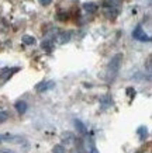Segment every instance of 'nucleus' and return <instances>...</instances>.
I'll return each instance as SVG.
<instances>
[{"label": "nucleus", "instance_id": "obj_15", "mask_svg": "<svg viewBox=\"0 0 152 153\" xmlns=\"http://www.w3.org/2000/svg\"><path fill=\"white\" fill-rule=\"evenodd\" d=\"M52 153H65L64 145H55V146L52 148Z\"/></svg>", "mask_w": 152, "mask_h": 153}, {"label": "nucleus", "instance_id": "obj_6", "mask_svg": "<svg viewBox=\"0 0 152 153\" xmlns=\"http://www.w3.org/2000/svg\"><path fill=\"white\" fill-rule=\"evenodd\" d=\"M16 110H17V112H19L20 115H23V114H25V111H27V108H28V105H27V102L25 101H17L16 102Z\"/></svg>", "mask_w": 152, "mask_h": 153}, {"label": "nucleus", "instance_id": "obj_13", "mask_svg": "<svg viewBox=\"0 0 152 153\" xmlns=\"http://www.w3.org/2000/svg\"><path fill=\"white\" fill-rule=\"evenodd\" d=\"M41 48L46 52H51L52 51V41H44L41 44Z\"/></svg>", "mask_w": 152, "mask_h": 153}, {"label": "nucleus", "instance_id": "obj_8", "mask_svg": "<svg viewBox=\"0 0 152 153\" xmlns=\"http://www.w3.org/2000/svg\"><path fill=\"white\" fill-rule=\"evenodd\" d=\"M75 126H76V128H78V131L79 132H80V134L82 135H86L88 134V128H86V125H85V124H83L82 121H79V120H75Z\"/></svg>", "mask_w": 152, "mask_h": 153}, {"label": "nucleus", "instance_id": "obj_9", "mask_svg": "<svg viewBox=\"0 0 152 153\" xmlns=\"http://www.w3.org/2000/svg\"><path fill=\"white\" fill-rule=\"evenodd\" d=\"M62 140H64L66 145H70V143H73V140H75V136H73V134H70V132H64L62 134Z\"/></svg>", "mask_w": 152, "mask_h": 153}, {"label": "nucleus", "instance_id": "obj_10", "mask_svg": "<svg viewBox=\"0 0 152 153\" xmlns=\"http://www.w3.org/2000/svg\"><path fill=\"white\" fill-rule=\"evenodd\" d=\"M69 39H70V33H62L56 37V41L59 42V44H65V42H68Z\"/></svg>", "mask_w": 152, "mask_h": 153}, {"label": "nucleus", "instance_id": "obj_14", "mask_svg": "<svg viewBox=\"0 0 152 153\" xmlns=\"http://www.w3.org/2000/svg\"><path fill=\"white\" fill-rule=\"evenodd\" d=\"M137 132H138V135H139V138H141V139H145V138H147V135H148V131H147V128H145V126H139L138 128V131H137Z\"/></svg>", "mask_w": 152, "mask_h": 153}, {"label": "nucleus", "instance_id": "obj_11", "mask_svg": "<svg viewBox=\"0 0 152 153\" xmlns=\"http://www.w3.org/2000/svg\"><path fill=\"white\" fill-rule=\"evenodd\" d=\"M23 42L25 44V45H34V44H35V38L31 37V35H24Z\"/></svg>", "mask_w": 152, "mask_h": 153}, {"label": "nucleus", "instance_id": "obj_4", "mask_svg": "<svg viewBox=\"0 0 152 153\" xmlns=\"http://www.w3.org/2000/svg\"><path fill=\"white\" fill-rule=\"evenodd\" d=\"M55 87V82H52V80H45V82H41V83H38L35 86V91L38 93H44V91H48L51 88Z\"/></svg>", "mask_w": 152, "mask_h": 153}, {"label": "nucleus", "instance_id": "obj_2", "mask_svg": "<svg viewBox=\"0 0 152 153\" xmlns=\"http://www.w3.org/2000/svg\"><path fill=\"white\" fill-rule=\"evenodd\" d=\"M133 37H134V39L141 41V42H149V41H151V37L145 34V31L142 30V27H141V25H137V27L134 28Z\"/></svg>", "mask_w": 152, "mask_h": 153}, {"label": "nucleus", "instance_id": "obj_16", "mask_svg": "<svg viewBox=\"0 0 152 153\" xmlns=\"http://www.w3.org/2000/svg\"><path fill=\"white\" fill-rule=\"evenodd\" d=\"M9 120V112L7 111H0V124H3Z\"/></svg>", "mask_w": 152, "mask_h": 153}, {"label": "nucleus", "instance_id": "obj_5", "mask_svg": "<svg viewBox=\"0 0 152 153\" xmlns=\"http://www.w3.org/2000/svg\"><path fill=\"white\" fill-rule=\"evenodd\" d=\"M16 72H19V68H11V69L4 68L3 70H0V76H1L4 80H7L9 77H11V76H13V73H16Z\"/></svg>", "mask_w": 152, "mask_h": 153}, {"label": "nucleus", "instance_id": "obj_19", "mask_svg": "<svg viewBox=\"0 0 152 153\" xmlns=\"http://www.w3.org/2000/svg\"><path fill=\"white\" fill-rule=\"evenodd\" d=\"M0 153H14V152H11L9 149H0Z\"/></svg>", "mask_w": 152, "mask_h": 153}, {"label": "nucleus", "instance_id": "obj_17", "mask_svg": "<svg viewBox=\"0 0 152 153\" xmlns=\"http://www.w3.org/2000/svg\"><path fill=\"white\" fill-rule=\"evenodd\" d=\"M127 94H128V97H130V98H133L134 96H135V90H134V88H131V87L127 88Z\"/></svg>", "mask_w": 152, "mask_h": 153}, {"label": "nucleus", "instance_id": "obj_7", "mask_svg": "<svg viewBox=\"0 0 152 153\" xmlns=\"http://www.w3.org/2000/svg\"><path fill=\"white\" fill-rule=\"evenodd\" d=\"M97 4H94V3H85L83 4V10L86 11V13H90V14H93V13H96L97 11Z\"/></svg>", "mask_w": 152, "mask_h": 153}, {"label": "nucleus", "instance_id": "obj_18", "mask_svg": "<svg viewBox=\"0 0 152 153\" xmlns=\"http://www.w3.org/2000/svg\"><path fill=\"white\" fill-rule=\"evenodd\" d=\"M40 1H41L42 6H49L52 3V0H40Z\"/></svg>", "mask_w": 152, "mask_h": 153}, {"label": "nucleus", "instance_id": "obj_3", "mask_svg": "<svg viewBox=\"0 0 152 153\" xmlns=\"http://www.w3.org/2000/svg\"><path fill=\"white\" fill-rule=\"evenodd\" d=\"M0 142H11V143H23L24 139L19 135L13 134H0Z\"/></svg>", "mask_w": 152, "mask_h": 153}, {"label": "nucleus", "instance_id": "obj_12", "mask_svg": "<svg viewBox=\"0 0 152 153\" xmlns=\"http://www.w3.org/2000/svg\"><path fill=\"white\" fill-rule=\"evenodd\" d=\"M100 102H101V105H103V108H107V107L111 105V98L109 96H104V97H101Z\"/></svg>", "mask_w": 152, "mask_h": 153}, {"label": "nucleus", "instance_id": "obj_1", "mask_svg": "<svg viewBox=\"0 0 152 153\" xmlns=\"http://www.w3.org/2000/svg\"><path fill=\"white\" fill-rule=\"evenodd\" d=\"M121 60H123V55L121 53H117L111 58L110 63H109V68H107V73H109V77H114L115 74L118 73V70L121 68Z\"/></svg>", "mask_w": 152, "mask_h": 153}, {"label": "nucleus", "instance_id": "obj_20", "mask_svg": "<svg viewBox=\"0 0 152 153\" xmlns=\"http://www.w3.org/2000/svg\"><path fill=\"white\" fill-rule=\"evenodd\" d=\"M92 153H97V150H96L94 148H93V149H92Z\"/></svg>", "mask_w": 152, "mask_h": 153}]
</instances>
